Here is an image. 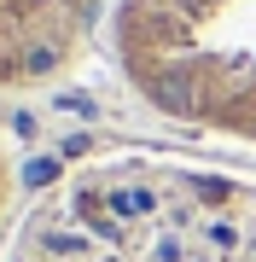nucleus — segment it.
Wrapping results in <instances>:
<instances>
[{
    "instance_id": "obj_1",
    "label": "nucleus",
    "mask_w": 256,
    "mask_h": 262,
    "mask_svg": "<svg viewBox=\"0 0 256 262\" xmlns=\"http://www.w3.org/2000/svg\"><path fill=\"white\" fill-rule=\"evenodd\" d=\"M123 58L157 111L256 134V0H128Z\"/></svg>"
},
{
    "instance_id": "obj_2",
    "label": "nucleus",
    "mask_w": 256,
    "mask_h": 262,
    "mask_svg": "<svg viewBox=\"0 0 256 262\" xmlns=\"http://www.w3.org/2000/svg\"><path fill=\"white\" fill-rule=\"evenodd\" d=\"M99 0H0V82H35L70 58Z\"/></svg>"
}]
</instances>
